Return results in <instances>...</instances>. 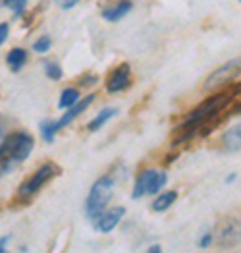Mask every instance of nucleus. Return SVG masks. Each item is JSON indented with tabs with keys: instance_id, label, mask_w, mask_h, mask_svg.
Listing matches in <instances>:
<instances>
[{
	"instance_id": "obj_20",
	"label": "nucleus",
	"mask_w": 241,
	"mask_h": 253,
	"mask_svg": "<svg viewBox=\"0 0 241 253\" xmlns=\"http://www.w3.org/2000/svg\"><path fill=\"white\" fill-rule=\"evenodd\" d=\"M4 4H6L10 10H14L16 16H22L25 6H27V0H4Z\"/></svg>"
},
{
	"instance_id": "obj_17",
	"label": "nucleus",
	"mask_w": 241,
	"mask_h": 253,
	"mask_svg": "<svg viewBox=\"0 0 241 253\" xmlns=\"http://www.w3.org/2000/svg\"><path fill=\"white\" fill-rule=\"evenodd\" d=\"M41 137H43L46 143H52L54 141V137H56V133H58V129H56V122L54 120H43L41 122Z\"/></svg>"
},
{
	"instance_id": "obj_12",
	"label": "nucleus",
	"mask_w": 241,
	"mask_h": 253,
	"mask_svg": "<svg viewBox=\"0 0 241 253\" xmlns=\"http://www.w3.org/2000/svg\"><path fill=\"white\" fill-rule=\"evenodd\" d=\"M132 8H133L132 0H120L118 4H114V6L103 10V18L106 21H110V23L120 21L122 18H126V16L132 12Z\"/></svg>"
},
{
	"instance_id": "obj_8",
	"label": "nucleus",
	"mask_w": 241,
	"mask_h": 253,
	"mask_svg": "<svg viewBox=\"0 0 241 253\" xmlns=\"http://www.w3.org/2000/svg\"><path fill=\"white\" fill-rule=\"evenodd\" d=\"M130 87H132V66L124 62L110 72V76L106 78V91L116 95V93H122Z\"/></svg>"
},
{
	"instance_id": "obj_19",
	"label": "nucleus",
	"mask_w": 241,
	"mask_h": 253,
	"mask_svg": "<svg viewBox=\"0 0 241 253\" xmlns=\"http://www.w3.org/2000/svg\"><path fill=\"white\" fill-rule=\"evenodd\" d=\"M50 46H52V39H50L48 35H41L37 41L33 42V50H35L37 54H44V52H48V50H50Z\"/></svg>"
},
{
	"instance_id": "obj_2",
	"label": "nucleus",
	"mask_w": 241,
	"mask_h": 253,
	"mask_svg": "<svg viewBox=\"0 0 241 253\" xmlns=\"http://www.w3.org/2000/svg\"><path fill=\"white\" fill-rule=\"evenodd\" d=\"M230 101V95H224V93H220V95H214V97H210V99H207L203 105H199L195 110H191L189 114H187V118L177 126L179 131H183V135L175 141V145L179 143V141H183V139H189L195 131H197L199 127L203 126L208 118H212L216 112H220V108L226 105Z\"/></svg>"
},
{
	"instance_id": "obj_11",
	"label": "nucleus",
	"mask_w": 241,
	"mask_h": 253,
	"mask_svg": "<svg viewBox=\"0 0 241 253\" xmlns=\"http://www.w3.org/2000/svg\"><path fill=\"white\" fill-rule=\"evenodd\" d=\"M240 149H241V122H238L236 126H232L230 129L224 131V135H222V151L236 153Z\"/></svg>"
},
{
	"instance_id": "obj_13",
	"label": "nucleus",
	"mask_w": 241,
	"mask_h": 253,
	"mask_svg": "<svg viewBox=\"0 0 241 253\" xmlns=\"http://www.w3.org/2000/svg\"><path fill=\"white\" fill-rule=\"evenodd\" d=\"M177 191L175 190H170V191H164V193H160L156 199H154L153 203H151V209L154 212H164L168 211L172 205H174L175 201H177Z\"/></svg>"
},
{
	"instance_id": "obj_21",
	"label": "nucleus",
	"mask_w": 241,
	"mask_h": 253,
	"mask_svg": "<svg viewBox=\"0 0 241 253\" xmlns=\"http://www.w3.org/2000/svg\"><path fill=\"white\" fill-rule=\"evenodd\" d=\"M212 244H214V230H205V234L199 238V248L208 250Z\"/></svg>"
},
{
	"instance_id": "obj_5",
	"label": "nucleus",
	"mask_w": 241,
	"mask_h": 253,
	"mask_svg": "<svg viewBox=\"0 0 241 253\" xmlns=\"http://www.w3.org/2000/svg\"><path fill=\"white\" fill-rule=\"evenodd\" d=\"M166 182H168V176H166L164 170H141L135 178V184H133L132 199H141L145 195H154L166 186Z\"/></svg>"
},
{
	"instance_id": "obj_23",
	"label": "nucleus",
	"mask_w": 241,
	"mask_h": 253,
	"mask_svg": "<svg viewBox=\"0 0 241 253\" xmlns=\"http://www.w3.org/2000/svg\"><path fill=\"white\" fill-rule=\"evenodd\" d=\"M77 2H79V0H56V4H58L62 10H69V8H73Z\"/></svg>"
},
{
	"instance_id": "obj_27",
	"label": "nucleus",
	"mask_w": 241,
	"mask_h": 253,
	"mask_svg": "<svg viewBox=\"0 0 241 253\" xmlns=\"http://www.w3.org/2000/svg\"><path fill=\"white\" fill-rule=\"evenodd\" d=\"M0 139H4V129H2V126H0Z\"/></svg>"
},
{
	"instance_id": "obj_25",
	"label": "nucleus",
	"mask_w": 241,
	"mask_h": 253,
	"mask_svg": "<svg viewBox=\"0 0 241 253\" xmlns=\"http://www.w3.org/2000/svg\"><path fill=\"white\" fill-rule=\"evenodd\" d=\"M236 180H238V174H236V172H232V174L226 178V184H234Z\"/></svg>"
},
{
	"instance_id": "obj_7",
	"label": "nucleus",
	"mask_w": 241,
	"mask_h": 253,
	"mask_svg": "<svg viewBox=\"0 0 241 253\" xmlns=\"http://www.w3.org/2000/svg\"><path fill=\"white\" fill-rule=\"evenodd\" d=\"M241 74V58H234V60H228L226 64L218 66L214 72H210L203 84V89L208 93V91H216L220 87H224L226 84H230L232 80H236Z\"/></svg>"
},
{
	"instance_id": "obj_1",
	"label": "nucleus",
	"mask_w": 241,
	"mask_h": 253,
	"mask_svg": "<svg viewBox=\"0 0 241 253\" xmlns=\"http://www.w3.org/2000/svg\"><path fill=\"white\" fill-rule=\"evenodd\" d=\"M33 145L35 141L27 131H12L10 135H6L0 143V165H2L0 174L18 163H23L31 155Z\"/></svg>"
},
{
	"instance_id": "obj_14",
	"label": "nucleus",
	"mask_w": 241,
	"mask_h": 253,
	"mask_svg": "<svg viewBox=\"0 0 241 253\" xmlns=\"http://www.w3.org/2000/svg\"><path fill=\"white\" fill-rule=\"evenodd\" d=\"M25 62H27V50L22 46H16L6 54V64L10 66L12 72H20L25 66Z\"/></svg>"
},
{
	"instance_id": "obj_28",
	"label": "nucleus",
	"mask_w": 241,
	"mask_h": 253,
	"mask_svg": "<svg viewBox=\"0 0 241 253\" xmlns=\"http://www.w3.org/2000/svg\"><path fill=\"white\" fill-rule=\"evenodd\" d=\"M240 2H241V0H240Z\"/></svg>"
},
{
	"instance_id": "obj_9",
	"label": "nucleus",
	"mask_w": 241,
	"mask_h": 253,
	"mask_svg": "<svg viewBox=\"0 0 241 253\" xmlns=\"http://www.w3.org/2000/svg\"><path fill=\"white\" fill-rule=\"evenodd\" d=\"M124 214H126V207H122V205L120 207H112V209H106V211L103 212L93 224H95V228L99 232L108 234L120 224V220L124 218Z\"/></svg>"
},
{
	"instance_id": "obj_22",
	"label": "nucleus",
	"mask_w": 241,
	"mask_h": 253,
	"mask_svg": "<svg viewBox=\"0 0 241 253\" xmlns=\"http://www.w3.org/2000/svg\"><path fill=\"white\" fill-rule=\"evenodd\" d=\"M8 35H10V25L8 23H0V46L8 39Z\"/></svg>"
},
{
	"instance_id": "obj_18",
	"label": "nucleus",
	"mask_w": 241,
	"mask_h": 253,
	"mask_svg": "<svg viewBox=\"0 0 241 253\" xmlns=\"http://www.w3.org/2000/svg\"><path fill=\"white\" fill-rule=\"evenodd\" d=\"M44 68V74H46V78L48 80H52V82H58L60 78H62V66L58 62H52V60H46L43 64Z\"/></svg>"
},
{
	"instance_id": "obj_24",
	"label": "nucleus",
	"mask_w": 241,
	"mask_h": 253,
	"mask_svg": "<svg viewBox=\"0 0 241 253\" xmlns=\"http://www.w3.org/2000/svg\"><path fill=\"white\" fill-rule=\"evenodd\" d=\"M147 253H162V248H160L158 244H154V246H151V248L147 250Z\"/></svg>"
},
{
	"instance_id": "obj_4",
	"label": "nucleus",
	"mask_w": 241,
	"mask_h": 253,
	"mask_svg": "<svg viewBox=\"0 0 241 253\" xmlns=\"http://www.w3.org/2000/svg\"><path fill=\"white\" fill-rule=\"evenodd\" d=\"M241 244V216L228 214L214 228V246L218 250H234Z\"/></svg>"
},
{
	"instance_id": "obj_3",
	"label": "nucleus",
	"mask_w": 241,
	"mask_h": 253,
	"mask_svg": "<svg viewBox=\"0 0 241 253\" xmlns=\"http://www.w3.org/2000/svg\"><path fill=\"white\" fill-rule=\"evenodd\" d=\"M114 186H116V178L112 174L101 176L89 190V195L85 199V216L91 222H95L103 212L106 211L110 199L114 195Z\"/></svg>"
},
{
	"instance_id": "obj_26",
	"label": "nucleus",
	"mask_w": 241,
	"mask_h": 253,
	"mask_svg": "<svg viewBox=\"0 0 241 253\" xmlns=\"http://www.w3.org/2000/svg\"><path fill=\"white\" fill-rule=\"evenodd\" d=\"M0 253H10V252L6 250V246H0Z\"/></svg>"
},
{
	"instance_id": "obj_6",
	"label": "nucleus",
	"mask_w": 241,
	"mask_h": 253,
	"mask_svg": "<svg viewBox=\"0 0 241 253\" xmlns=\"http://www.w3.org/2000/svg\"><path fill=\"white\" fill-rule=\"evenodd\" d=\"M56 167L54 165H50V163H46L43 167H39V169L35 170L25 182H23L22 186L18 188V197L20 199H29V197H33L35 193H39V191L43 190L44 186L56 176Z\"/></svg>"
},
{
	"instance_id": "obj_16",
	"label": "nucleus",
	"mask_w": 241,
	"mask_h": 253,
	"mask_svg": "<svg viewBox=\"0 0 241 253\" xmlns=\"http://www.w3.org/2000/svg\"><path fill=\"white\" fill-rule=\"evenodd\" d=\"M79 101V91L75 87H66L62 93H60V99H58V108L68 110Z\"/></svg>"
},
{
	"instance_id": "obj_10",
	"label": "nucleus",
	"mask_w": 241,
	"mask_h": 253,
	"mask_svg": "<svg viewBox=\"0 0 241 253\" xmlns=\"http://www.w3.org/2000/svg\"><path fill=\"white\" fill-rule=\"evenodd\" d=\"M93 101H95V95H93V93H91V95H87V97H83V99H79V101H77L75 105L71 106V108H68L66 112H64V114L60 116V120L56 122V129L60 131L62 127L69 126V124H71V122H73V120H75L77 116H81V114H83V112L87 110L89 105H91Z\"/></svg>"
},
{
	"instance_id": "obj_15",
	"label": "nucleus",
	"mask_w": 241,
	"mask_h": 253,
	"mask_svg": "<svg viewBox=\"0 0 241 253\" xmlns=\"http://www.w3.org/2000/svg\"><path fill=\"white\" fill-rule=\"evenodd\" d=\"M116 114H118V108H114V106H106V108H103V110H101V112H99V114H97V116H95V118L87 124V129L89 131H99V129L104 126L108 120H112Z\"/></svg>"
}]
</instances>
